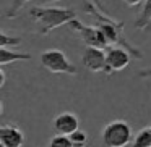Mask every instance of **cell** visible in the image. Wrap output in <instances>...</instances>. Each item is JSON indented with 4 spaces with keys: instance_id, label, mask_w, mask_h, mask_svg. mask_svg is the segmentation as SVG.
Listing matches in <instances>:
<instances>
[{
    "instance_id": "ffe728a7",
    "label": "cell",
    "mask_w": 151,
    "mask_h": 147,
    "mask_svg": "<svg viewBox=\"0 0 151 147\" xmlns=\"http://www.w3.org/2000/svg\"><path fill=\"white\" fill-rule=\"evenodd\" d=\"M5 81H7L5 71H4V70H0V87H4V86H5Z\"/></svg>"
},
{
    "instance_id": "277c9868",
    "label": "cell",
    "mask_w": 151,
    "mask_h": 147,
    "mask_svg": "<svg viewBox=\"0 0 151 147\" xmlns=\"http://www.w3.org/2000/svg\"><path fill=\"white\" fill-rule=\"evenodd\" d=\"M42 68H46L49 73H55V75H70L76 76V66L68 60L65 52L59 49H49L44 50L39 57Z\"/></svg>"
},
{
    "instance_id": "8992f818",
    "label": "cell",
    "mask_w": 151,
    "mask_h": 147,
    "mask_svg": "<svg viewBox=\"0 0 151 147\" xmlns=\"http://www.w3.org/2000/svg\"><path fill=\"white\" fill-rule=\"evenodd\" d=\"M81 62L83 66L91 73H107V57H106L104 49L86 47L83 50Z\"/></svg>"
},
{
    "instance_id": "9a60e30c",
    "label": "cell",
    "mask_w": 151,
    "mask_h": 147,
    "mask_svg": "<svg viewBox=\"0 0 151 147\" xmlns=\"http://www.w3.org/2000/svg\"><path fill=\"white\" fill-rule=\"evenodd\" d=\"M49 147H73V144H72L70 136H65V134H55V136L50 139Z\"/></svg>"
},
{
    "instance_id": "7a4b0ae2",
    "label": "cell",
    "mask_w": 151,
    "mask_h": 147,
    "mask_svg": "<svg viewBox=\"0 0 151 147\" xmlns=\"http://www.w3.org/2000/svg\"><path fill=\"white\" fill-rule=\"evenodd\" d=\"M29 16L37 24L39 33L47 36L54 29L65 26L76 18V13L72 8L65 7H33L29 10Z\"/></svg>"
},
{
    "instance_id": "4fadbf2b",
    "label": "cell",
    "mask_w": 151,
    "mask_h": 147,
    "mask_svg": "<svg viewBox=\"0 0 151 147\" xmlns=\"http://www.w3.org/2000/svg\"><path fill=\"white\" fill-rule=\"evenodd\" d=\"M70 139H72L73 147H86L88 146V134L83 129H76L75 133L70 134Z\"/></svg>"
},
{
    "instance_id": "ac0fdd59",
    "label": "cell",
    "mask_w": 151,
    "mask_h": 147,
    "mask_svg": "<svg viewBox=\"0 0 151 147\" xmlns=\"http://www.w3.org/2000/svg\"><path fill=\"white\" fill-rule=\"evenodd\" d=\"M93 4L96 5V7L99 8V10H102V11H106V13H107V10H106V5L102 4V0H91Z\"/></svg>"
},
{
    "instance_id": "9c48e42d",
    "label": "cell",
    "mask_w": 151,
    "mask_h": 147,
    "mask_svg": "<svg viewBox=\"0 0 151 147\" xmlns=\"http://www.w3.org/2000/svg\"><path fill=\"white\" fill-rule=\"evenodd\" d=\"M24 142V133L18 126L4 124L0 128V147H23Z\"/></svg>"
},
{
    "instance_id": "44dd1931",
    "label": "cell",
    "mask_w": 151,
    "mask_h": 147,
    "mask_svg": "<svg viewBox=\"0 0 151 147\" xmlns=\"http://www.w3.org/2000/svg\"><path fill=\"white\" fill-rule=\"evenodd\" d=\"M41 4H55V2H60V0H39Z\"/></svg>"
},
{
    "instance_id": "52a82bcc",
    "label": "cell",
    "mask_w": 151,
    "mask_h": 147,
    "mask_svg": "<svg viewBox=\"0 0 151 147\" xmlns=\"http://www.w3.org/2000/svg\"><path fill=\"white\" fill-rule=\"evenodd\" d=\"M106 57H107V73L106 75H114L117 71L125 70L130 65L132 58H133V55L127 49H124L120 45L109 47L106 50Z\"/></svg>"
},
{
    "instance_id": "30bf717a",
    "label": "cell",
    "mask_w": 151,
    "mask_h": 147,
    "mask_svg": "<svg viewBox=\"0 0 151 147\" xmlns=\"http://www.w3.org/2000/svg\"><path fill=\"white\" fill-rule=\"evenodd\" d=\"M33 58L31 53L26 52H18V50H13L10 47H0V65H10V63L15 62H29Z\"/></svg>"
},
{
    "instance_id": "6da1fadb",
    "label": "cell",
    "mask_w": 151,
    "mask_h": 147,
    "mask_svg": "<svg viewBox=\"0 0 151 147\" xmlns=\"http://www.w3.org/2000/svg\"><path fill=\"white\" fill-rule=\"evenodd\" d=\"M83 11L86 15L94 18V26L99 28V31L102 33L106 42H107L109 47L112 45H120L124 49H127L128 52L133 55V58H141L143 53L138 47H135L133 44H130L124 36V21L120 20H114L109 13L99 10L91 0H85L83 2Z\"/></svg>"
},
{
    "instance_id": "e0dca14e",
    "label": "cell",
    "mask_w": 151,
    "mask_h": 147,
    "mask_svg": "<svg viewBox=\"0 0 151 147\" xmlns=\"http://www.w3.org/2000/svg\"><path fill=\"white\" fill-rule=\"evenodd\" d=\"M138 78H143V79L151 78V66L150 68H145V70H140L138 71Z\"/></svg>"
},
{
    "instance_id": "7c38bea8",
    "label": "cell",
    "mask_w": 151,
    "mask_h": 147,
    "mask_svg": "<svg viewBox=\"0 0 151 147\" xmlns=\"http://www.w3.org/2000/svg\"><path fill=\"white\" fill-rule=\"evenodd\" d=\"M132 147H151V126L143 128L135 134Z\"/></svg>"
},
{
    "instance_id": "d6986e66",
    "label": "cell",
    "mask_w": 151,
    "mask_h": 147,
    "mask_svg": "<svg viewBox=\"0 0 151 147\" xmlns=\"http://www.w3.org/2000/svg\"><path fill=\"white\" fill-rule=\"evenodd\" d=\"M124 2L128 5V7H137V5H140L143 0H124Z\"/></svg>"
},
{
    "instance_id": "5b68a950",
    "label": "cell",
    "mask_w": 151,
    "mask_h": 147,
    "mask_svg": "<svg viewBox=\"0 0 151 147\" xmlns=\"http://www.w3.org/2000/svg\"><path fill=\"white\" fill-rule=\"evenodd\" d=\"M68 28H70L72 33H75L76 36H78V39L81 40L86 47H99V49L109 47L98 26H88V24H83L80 20L75 18L73 21L68 23Z\"/></svg>"
},
{
    "instance_id": "ba28073f",
    "label": "cell",
    "mask_w": 151,
    "mask_h": 147,
    "mask_svg": "<svg viewBox=\"0 0 151 147\" xmlns=\"http://www.w3.org/2000/svg\"><path fill=\"white\" fill-rule=\"evenodd\" d=\"M52 126H54L55 134L70 136L76 129H80V118L75 113H72V111H62V113H59L54 118Z\"/></svg>"
},
{
    "instance_id": "5bb4252c",
    "label": "cell",
    "mask_w": 151,
    "mask_h": 147,
    "mask_svg": "<svg viewBox=\"0 0 151 147\" xmlns=\"http://www.w3.org/2000/svg\"><path fill=\"white\" fill-rule=\"evenodd\" d=\"M21 44V37L18 36H10L5 31L0 33V47H15Z\"/></svg>"
},
{
    "instance_id": "3957f363",
    "label": "cell",
    "mask_w": 151,
    "mask_h": 147,
    "mask_svg": "<svg viewBox=\"0 0 151 147\" xmlns=\"http://www.w3.org/2000/svg\"><path fill=\"white\" fill-rule=\"evenodd\" d=\"M133 141L132 126L124 120H114L107 123L102 129L104 147H127Z\"/></svg>"
},
{
    "instance_id": "2e32d148",
    "label": "cell",
    "mask_w": 151,
    "mask_h": 147,
    "mask_svg": "<svg viewBox=\"0 0 151 147\" xmlns=\"http://www.w3.org/2000/svg\"><path fill=\"white\" fill-rule=\"evenodd\" d=\"M28 2H31V0H13V2H12V5H10V8L7 10V18H10V20H12V18L18 16L20 10L28 4Z\"/></svg>"
},
{
    "instance_id": "8fae6325",
    "label": "cell",
    "mask_w": 151,
    "mask_h": 147,
    "mask_svg": "<svg viewBox=\"0 0 151 147\" xmlns=\"http://www.w3.org/2000/svg\"><path fill=\"white\" fill-rule=\"evenodd\" d=\"M151 24V0H145L143 7L140 10V15L137 16L135 21V28L137 29H146Z\"/></svg>"
}]
</instances>
